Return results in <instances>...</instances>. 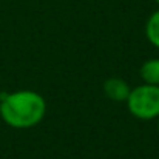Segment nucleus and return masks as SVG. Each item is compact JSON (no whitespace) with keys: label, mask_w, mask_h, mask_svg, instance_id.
Returning <instances> with one entry per match:
<instances>
[{"label":"nucleus","mask_w":159,"mask_h":159,"mask_svg":"<svg viewBox=\"0 0 159 159\" xmlns=\"http://www.w3.org/2000/svg\"><path fill=\"white\" fill-rule=\"evenodd\" d=\"M139 76L144 84L148 85H158L159 87V59L152 57L145 60L139 68Z\"/></svg>","instance_id":"obj_4"},{"label":"nucleus","mask_w":159,"mask_h":159,"mask_svg":"<svg viewBox=\"0 0 159 159\" xmlns=\"http://www.w3.org/2000/svg\"><path fill=\"white\" fill-rule=\"evenodd\" d=\"M104 94L110 101L114 102H125L128 99V94L131 91V87L128 85V82L125 79L120 77H108L104 85H102Z\"/></svg>","instance_id":"obj_3"},{"label":"nucleus","mask_w":159,"mask_h":159,"mask_svg":"<svg viewBox=\"0 0 159 159\" xmlns=\"http://www.w3.org/2000/svg\"><path fill=\"white\" fill-rule=\"evenodd\" d=\"M128 113L139 120H153L159 117V87L141 84L131 88L125 101Z\"/></svg>","instance_id":"obj_2"},{"label":"nucleus","mask_w":159,"mask_h":159,"mask_svg":"<svg viewBox=\"0 0 159 159\" xmlns=\"http://www.w3.org/2000/svg\"><path fill=\"white\" fill-rule=\"evenodd\" d=\"M145 37L156 50H159V8L150 14L145 22Z\"/></svg>","instance_id":"obj_5"},{"label":"nucleus","mask_w":159,"mask_h":159,"mask_svg":"<svg viewBox=\"0 0 159 159\" xmlns=\"http://www.w3.org/2000/svg\"><path fill=\"white\" fill-rule=\"evenodd\" d=\"M158 130H159V117H158Z\"/></svg>","instance_id":"obj_7"},{"label":"nucleus","mask_w":159,"mask_h":159,"mask_svg":"<svg viewBox=\"0 0 159 159\" xmlns=\"http://www.w3.org/2000/svg\"><path fill=\"white\" fill-rule=\"evenodd\" d=\"M47 116V101L34 90H17L0 94V117L17 130L39 125Z\"/></svg>","instance_id":"obj_1"},{"label":"nucleus","mask_w":159,"mask_h":159,"mask_svg":"<svg viewBox=\"0 0 159 159\" xmlns=\"http://www.w3.org/2000/svg\"><path fill=\"white\" fill-rule=\"evenodd\" d=\"M155 3H156V5H158V6H159V0H155Z\"/></svg>","instance_id":"obj_6"}]
</instances>
